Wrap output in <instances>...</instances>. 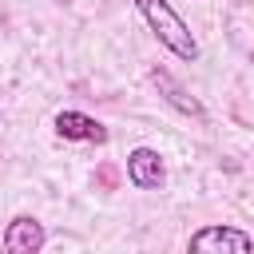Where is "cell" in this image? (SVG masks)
Masks as SVG:
<instances>
[{
    "mask_svg": "<svg viewBox=\"0 0 254 254\" xmlns=\"http://www.w3.org/2000/svg\"><path fill=\"white\" fill-rule=\"evenodd\" d=\"M135 8H139V16L147 20V28L155 32V40H159L171 56H179V60H187V64L198 60V40H194V32L187 28V20H183L167 0H135Z\"/></svg>",
    "mask_w": 254,
    "mask_h": 254,
    "instance_id": "cell-1",
    "label": "cell"
},
{
    "mask_svg": "<svg viewBox=\"0 0 254 254\" xmlns=\"http://www.w3.org/2000/svg\"><path fill=\"white\" fill-rule=\"evenodd\" d=\"M187 246H190L194 254H250V250H254V238H250L246 230H238V226L214 222V226L194 230Z\"/></svg>",
    "mask_w": 254,
    "mask_h": 254,
    "instance_id": "cell-2",
    "label": "cell"
},
{
    "mask_svg": "<svg viewBox=\"0 0 254 254\" xmlns=\"http://www.w3.org/2000/svg\"><path fill=\"white\" fill-rule=\"evenodd\" d=\"M167 179V167H163V155L155 147H135L127 155V183L135 190H159Z\"/></svg>",
    "mask_w": 254,
    "mask_h": 254,
    "instance_id": "cell-3",
    "label": "cell"
},
{
    "mask_svg": "<svg viewBox=\"0 0 254 254\" xmlns=\"http://www.w3.org/2000/svg\"><path fill=\"white\" fill-rule=\"evenodd\" d=\"M48 242V230L40 218L32 214H16L8 226H4V250L8 254H40Z\"/></svg>",
    "mask_w": 254,
    "mask_h": 254,
    "instance_id": "cell-4",
    "label": "cell"
},
{
    "mask_svg": "<svg viewBox=\"0 0 254 254\" xmlns=\"http://www.w3.org/2000/svg\"><path fill=\"white\" fill-rule=\"evenodd\" d=\"M52 127H56V135L60 139H71V143H107V127L99 123V119H91V115H83V111H60L56 119H52Z\"/></svg>",
    "mask_w": 254,
    "mask_h": 254,
    "instance_id": "cell-5",
    "label": "cell"
},
{
    "mask_svg": "<svg viewBox=\"0 0 254 254\" xmlns=\"http://www.w3.org/2000/svg\"><path fill=\"white\" fill-rule=\"evenodd\" d=\"M151 83L159 87V95H163L179 115H190V119H202V115H206V107H202V103H198V99H194V95H190L167 67H151Z\"/></svg>",
    "mask_w": 254,
    "mask_h": 254,
    "instance_id": "cell-6",
    "label": "cell"
},
{
    "mask_svg": "<svg viewBox=\"0 0 254 254\" xmlns=\"http://www.w3.org/2000/svg\"><path fill=\"white\" fill-rule=\"evenodd\" d=\"M60 4H71V0H60Z\"/></svg>",
    "mask_w": 254,
    "mask_h": 254,
    "instance_id": "cell-7",
    "label": "cell"
}]
</instances>
